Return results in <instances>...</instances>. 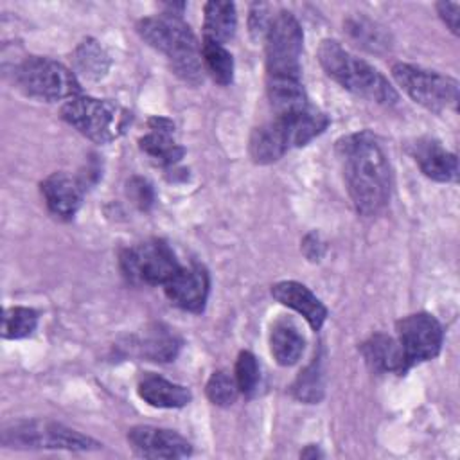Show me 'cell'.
Listing matches in <instances>:
<instances>
[{
  "label": "cell",
  "instance_id": "26",
  "mask_svg": "<svg viewBox=\"0 0 460 460\" xmlns=\"http://www.w3.org/2000/svg\"><path fill=\"white\" fill-rule=\"evenodd\" d=\"M140 149L156 160L160 165H172L183 156V147L178 146L169 131H155L147 133L138 140Z\"/></svg>",
  "mask_w": 460,
  "mask_h": 460
},
{
  "label": "cell",
  "instance_id": "15",
  "mask_svg": "<svg viewBox=\"0 0 460 460\" xmlns=\"http://www.w3.org/2000/svg\"><path fill=\"white\" fill-rule=\"evenodd\" d=\"M271 295L282 305H288L298 314H302L313 331H318L323 325L327 318V307L304 284L296 280H282L271 286Z\"/></svg>",
  "mask_w": 460,
  "mask_h": 460
},
{
  "label": "cell",
  "instance_id": "4",
  "mask_svg": "<svg viewBox=\"0 0 460 460\" xmlns=\"http://www.w3.org/2000/svg\"><path fill=\"white\" fill-rule=\"evenodd\" d=\"M61 119L86 138L108 144L126 131L131 113L117 102L77 95L61 106Z\"/></svg>",
  "mask_w": 460,
  "mask_h": 460
},
{
  "label": "cell",
  "instance_id": "11",
  "mask_svg": "<svg viewBox=\"0 0 460 460\" xmlns=\"http://www.w3.org/2000/svg\"><path fill=\"white\" fill-rule=\"evenodd\" d=\"M133 451L144 458H183L192 453L187 438L156 426H135L128 433Z\"/></svg>",
  "mask_w": 460,
  "mask_h": 460
},
{
  "label": "cell",
  "instance_id": "23",
  "mask_svg": "<svg viewBox=\"0 0 460 460\" xmlns=\"http://www.w3.org/2000/svg\"><path fill=\"white\" fill-rule=\"evenodd\" d=\"M270 345L275 361L282 367L295 365L304 352V338L298 329L288 320H280L273 325L270 334Z\"/></svg>",
  "mask_w": 460,
  "mask_h": 460
},
{
  "label": "cell",
  "instance_id": "35",
  "mask_svg": "<svg viewBox=\"0 0 460 460\" xmlns=\"http://www.w3.org/2000/svg\"><path fill=\"white\" fill-rule=\"evenodd\" d=\"M300 456L302 458H318V456H323V453L320 451V447L318 446H307L302 453H300Z\"/></svg>",
  "mask_w": 460,
  "mask_h": 460
},
{
  "label": "cell",
  "instance_id": "6",
  "mask_svg": "<svg viewBox=\"0 0 460 460\" xmlns=\"http://www.w3.org/2000/svg\"><path fill=\"white\" fill-rule=\"evenodd\" d=\"M16 84L29 95L40 101H61L74 99L81 88L75 74L65 65L50 58H27L14 72Z\"/></svg>",
  "mask_w": 460,
  "mask_h": 460
},
{
  "label": "cell",
  "instance_id": "1",
  "mask_svg": "<svg viewBox=\"0 0 460 460\" xmlns=\"http://www.w3.org/2000/svg\"><path fill=\"white\" fill-rule=\"evenodd\" d=\"M338 155L356 210L363 216L381 212L392 190V171L381 146L367 131L354 133L338 142Z\"/></svg>",
  "mask_w": 460,
  "mask_h": 460
},
{
  "label": "cell",
  "instance_id": "32",
  "mask_svg": "<svg viewBox=\"0 0 460 460\" xmlns=\"http://www.w3.org/2000/svg\"><path fill=\"white\" fill-rule=\"evenodd\" d=\"M126 194L140 210H149L155 203V190L151 183L140 176H133L128 180Z\"/></svg>",
  "mask_w": 460,
  "mask_h": 460
},
{
  "label": "cell",
  "instance_id": "14",
  "mask_svg": "<svg viewBox=\"0 0 460 460\" xmlns=\"http://www.w3.org/2000/svg\"><path fill=\"white\" fill-rule=\"evenodd\" d=\"M410 153L428 178L442 183L456 181L458 178L456 155L444 149L438 140L429 137L419 138L411 144Z\"/></svg>",
  "mask_w": 460,
  "mask_h": 460
},
{
  "label": "cell",
  "instance_id": "31",
  "mask_svg": "<svg viewBox=\"0 0 460 460\" xmlns=\"http://www.w3.org/2000/svg\"><path fill=\"white\" fill-rule=\"evenodd\" d=\"M350 36L358 41V45L368 49V50H377V47H386V36L385 32L376 27V23L365 20V18H356L347 22Z\"/></svg>",
  "mask_w": 460,
  "mask_h": 460
},
{
  "label": "cell",
  "instance_id": "21",
  "mask_svg": "<svg viewBox=\"0 0 460 460\" xmlns=\"http://www.w3.org/2000/svg\"><path fill=\"white\" fill-rule=\"evenodd\" d=\"M275 119L282 122L289 140V147H302L309 144L314 137L322 135L329 126L327 115L314 110L313 106H307L298 113L288 115V117H275Z\"/></svg>",
  "mask_w": 460,
  "mask_h": 460
},
{
  "label": "cell",
  "instance_id": "8",
  "mask_svg": "<svg viewBox=\"0 0 460 460\" xmlns=\"http://www.w3.org/2000/svg\"><path fill=\"white\" fill-rule=\"evenodd\" d=\"M304 32L298 20L280 11L271 18L264 36L268 77H298Z\"/></svg>",
  "mask_w": 460,
  "mask_h": 460
},
{
  "label": "cell",
  "instance_id": "10",
  "mask_svg": "<svg viewBox=\"0 0 460 460\" xmlns=\"http://www.w3.org/2000/svg\"><path fill=\"white\" fill-rule=\"evenodd\" d=\"M442 325L429 313L408 314L397 322V341L404 352L408 368L433 359L442 347Z\"/></svg>",
  "mask_w": 460,
  "mask_h": 460
},
{
  "label": "cell",
  "instance_id": "7",
  "mask_svg": "<svg viewBox=\"0 0 460 460\" xmlns=\"http://www.w3.org/2000/svg\"><path fill=\"white\" fill-rule=\"evenodd\" d=\"M395 83L420 106L429 111L442 113L456 110L458 104V83L449 75H442L433 70H426L408 63H395L392 66Z\"/></svg>",
  "mask_w": 460,
  "mask_h": 460
},
{
  "label": "cell",
  "instance_id": "34",
  "mask_svg": "<svg viewBox=\"0 0 460 460\" xmlns=\"http://www.w3.org/2000/svg\"><path fill=\"white\" fill-rule=\"evenodd\" d=\"M438 16L442 22L449 27L453 34H458V14H460V4L456 2H438L437 4Z\"/></svg>",
  "mask_w": 460,
  "mask_h": 460
},
{
  "label": "cell",
  "instance_id": "12",
  "mask_svg": "<svg viewBox=\"0 0 460 460\" xmlns=\"http://www.w3.org/2000/svg\"><path fill=\"white\" fill-rule=\"evenodd\" d=\"M208 273L201 266L180 268L178 273L164 284L167 298L183 311L201 313L208 296Z\"/></svg>",
  "mask_w": 460,
  "mask_h": 460
},
{
  "label": "cell",
  "instance_id": "3",
  "mask_svg": "<svg viewBox=\"0 0 460 460\" xmlns=\"http://www.w3.org/2000/svg\"><path fill=\"white\" fill-rule=\"evenodd\" d=\"M318 61L325 74L345 90L379 104H394L397 101V92L386 77L367 61L347 52L338 41L323 40L318 49Z\"/></svg>",
  "mask_w": 460,
  "mask_h": 460
},
{
  "label": "cell",
  "instance_id": "29",
  "mask_svg": "<svg viewBox=\"0 0 460 460\" xmlns=\"http://www.w3.org/2000/svg\"><path fill=\"white\" fill-rule=\"evenodd\" d=\"M207 397L216 406H230L235 402L239 386L235 377H232L226 370H216L207 381Z\"/></svg>",
  "mask_w": 460,
  "mask_h": 460
},
{
  "label": "cell",
  "instance_id": "33",
  "mask_svg": "<svg viewBox=\"0 0 460 460\" xmlns=\"http://www.w3.org/2000/svg\"><path fill=\"white\" fill-rule=\"evenodd\" d=\"M270 23H271L270 7L266 4H253L248 16V27L253 40H264Z\"/></svg>",
  "mask_w": 460,
  "mask_h": 460
},
{
  "label": "cell",
  "instance_id": "9",
  "mask_svg": "<svg viewBox=\"0 0 460 460\" xmlns=\"http://www.w3.org/2000/svg\"><path fill=\"white\" fill-rule=\"evenodd\" d=\"M124 277L137 284L158 286L169 282L180 270L174 252L162 239H151L120 253Z\"/></svg>",
  "mask_w": 460,
  "mask_h": 460
},
{
  "label": "cell",
  "instance_id": "22",
  "mask_svg": "<svg viewBox=\"0 0 460 460\" xmlns=\"http://www.w3.org/2000/svg\"><path fill=\"white\" fill-rule=\"evenodd\" d=\"M237 29L235 5L232 2H207L203 16V40L212 43H226Z\"/></svg>",
  "mask_w": 460,
  "mask_h": 460
},
{
  "label": "cell",
  "instance_id": "16",
  "mask_svg": "<svg viewBox=\"0 0 460 460\" xmlns=\"http://www.w3.org/2000/svg\"><path fill=\"white\" fill-rule=\"evenodd\" d=\"M289 140L286 129L279 119H273L252 131L250 156L255 164H271L286 155Z\"/></svg>",
  "mask_w": 460,
  "mask_h": 460
},
{
  "label": "cell",
  "instance_id": "17",
  "mask_svg": "<svg viewBox=\"0 0 460 460\" xmlns=\"http://www.w3.org/2000/svg\"><path fill=\"white\" fill-rule=\"evenodd\" d=\"M367 363L379 372H406L408 363L397 340L383 332L372 334L361 347Z\"/></svg>",
  "mask_w": 460,
  "mask_h": 460
},
{
  "label": "cell",
  "instance_id": "20",
  "mask_svg": "<svg viewBox=\"0 0 460 460\" xmlns=\"http://www.w3.org/2000/svg\"><path fill=\"white\" fill-rule=\"evenodd\" d=\"M181 347L180 338L164 325H153L146 329L137 340L133 349L137 354L149 361H172L178 356V350Z\"/></svg>",
  "mask_w": 460,
  "mask_h": 460
},
{
  "label": "cell",
  "instance_id": "19",
  "mask_svg": "<svg viewBox=\"0 0 460 460\" xmlns=\"http://www.w3.org/2000/svg\"><path fill=\"white\" fill-rule=\"evenodd\" d=\"M138 395L155 408H181L192 399V394L187 386L171 383L155 374L146 376L138 383Z\"/></svg>",
  "mask_w": 460,
  "mask_h": 460
},
{
  "label": "cell",
  "instance_id": "13",
  "mask_svg": "<svg viewBox=\"0 0 460 460\" xmlns=\"http://www.w3.org/2000/svg\"><path fill=\"white\" fill-rule=\"evenodd\" d=\"M41 194L54 216L70 219L83 203L84 183L66 172H52L41 181Z\"/></svg>",
  "mask_w": 460,
  "mask_h": 460
},
{
  "label": "cell",
  "instance_id": "27",
  "mask_svg": "<svg viewBox=\"0 0 460 460\" xmlns=\"http://www.w3.org/2000/svg\"><path fill=\"white\" fill-rule=\"evenodd\" d=\"M38 325V313L31 307H7L2 320V336L5 340H20L34 332Z\"/></svg>",
  "mask_w": 460,
  "mask_h": 460
},
{
  "label": "cell",
  "instance_id": "30",
  "mask_svg": "<svg viewBox=\"0 0 460 460\" xmlns=\"http://www.w3.org/2000/svg\"><path fill=\"white\" fill-rule=\"evenodd\" d=\"M259 363L255 356L248 350L239 352L237 361H235V381L239 386V392L244 395H252L257 390L259 385Z\"/></svg>",
  "mask_w": 460,
  "mask_h": 460
},
{
  "label": "cell",
  "instance_id": "28",
  "mask_svg": "<svg viewBox=\"0 0 460 460\" xmlns=\"http://www.w3.org/2000/svg\"><path fill=\"white\" fill-rule=\"evenodd\" d=\"M293 394L296 399L304 402H318L323 395V376H322V367L320 359L314 358L311 365H307L296 381L293 383Z\"/></svg>",
  "mask_w": 460,
  "mask_h": 460
},
{
  "label": "cell",
  "instance_id": "24",
  "mask_svg": "<svg viewBox=\"0 0 460 460\" xmlns=\"http://www.w3.org/2000/svg\"><path fill=\"white\" fill-rule=\"evenodd\" d=\"M75 70L92 81L102 79L110 68V58L106 50L92 38L83 40L74 52Z\"/></svg>",
  "mask_w": 460,
  "mask_h": 460
},
{
  "label": "cell",
  "instance_id": "2",
  "mask_svg": "<svg viewBox=\"0 0 460 460\" xmlns=\"http://www.w3.org/2000/svg\"><path fill=\"white\" fill-rule=\"evenodd\" d=\"M137 32L153 49L167 56L172 72L185 83L196 86L203 81L201 47L190 27L180 14H158L142 18Z\"/></svg>",
  "mask_w": 460,
  "mask_h": 460
},
{
  "label": "cell",
  "instance_id": "5",
  "mask_svg": "<svg viewBox=\"0 0 460 460\" xmlns=\"http://www.w3.org/2000/svg\"><path fill=\"white\" fill-rule=\"evenodd\" d=\"M2 444L16 449L90 451L102 444L52 420H16L4 428Z\"/></svg>",
  "mask_w": 460,
  "mask_h": 460
},
{
  "label": "cell",
  "instance_id": "25",
  "mask_svg": "<svg viewBox=\"0 0 460 460\" xmlns=\"http://www.w3.org/2000/svg\"><path fill=\"white\" fill-rule=\"evenodd\" d=\"M203 68L212 75V79L223 86L230 84L234 79V58L219 43L203 40L201 43Z\"/></svg>",
  "mask_w": 460,
  "mask_h": 460
},
{
  "label": "cell",
  "instance_id": "18",
  "mask_svg": "<svg viewBox=\"0 0 460 460\" xmlns=\"http://www.w3.org/2000/svg\"><path fill=\"white\" fill-rule=\"evenodd\" d=\"M266 90L275 117H288L309 106L298 77H268Z\"/></svg>",
  "mask_w": 460,
  "mask_h": 460
}]
</instances>
